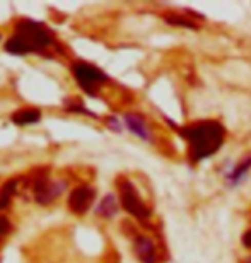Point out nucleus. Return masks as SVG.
Listing matches in <instances>:
<instances>
[{
	"label": "nucleus",
	"instance_id": "obj_5",
	"mask_svg": "<svg viewBox=\"0 0 251 263\" xmlns=\"http://www.w3.org/2000/svg\"><path fill=\"white\" fill-rule=\"evenodd\" d=\"M92 200H94V190H91V188H87V186H79L70 193L69 207L72 212L84 214L91 207Z\"/></svg>",
	"mask_w": 251,
	"mask_h": 263
},
{
	"label": "nucleus",
	"instance_id": "obj_8",
	"mask_svg": "<svg viewBox=\"0 0 251 263\" xmlns=\"http://www.w3.org/2000/svg\"><path fill=\"white\" fill-rule=\"evenodd\" d=\"M125 122H127V127L132 130L135 135H139L140 139H144V140L150 139V132H149L147 123L144 122L142 117H139V115H127V117H125Z\"/></svg>",
	"mask_w": 251,
	"mask_h": 263
},
{
	"label": "nucleus",
	"instance_id": "obj_9",
	"mask_svg": "<svg viewBox=\"0 0 251 263\" xmlns=\"http://www.w3.org/2000/svg\"><path fill=\"white\" fill-rule=\"evenodd\" d=\"M41 118L40 109H19L12 115V122L15 125H31Z\"/></svg>",
	"mask_w": 251,
	"mask_h": 263
},
{
	"label": "nucleus",
	"instance_id": "obj_1",
	"mask_svg": "<svg viewBox=\"0 0 251 263\" xmlns=\"http://www.w3.org/2000/svg\"><path fill=\"white\" fill-rule=\"evenodd\" d=\"M181 135L185 137L188 145H190L191 161H202L205 157L214 156L221 149L226 132H224L222 125L217 122H198L183 128Z\"/></svg>",
	"mask_w": 251,
	"mask_h": 263
},
{
	"label": "nucleus",
	"instance_id": "obj_11",
	"mask_svg": "<svg viewBox=\"0 0 251 263\" xmlns=\"http://www.w3.org/2000/svg\"><path fill=\"white\" fill-rule=\"evenodd\" d=\"M15 185H17V181L12 180L9 183H5V185L2 186V190H0V209H5L9 203L10 197H12V193L15 190Z\"/></svg>",
	"mask_w": 251,
	"mask_h": 263
},
{
	"label": "nucleus",
	"instance_id": "obj_14",
	"mask_svg": "<svg viewBox=\"0 0 251 263\" xmlns=\"http://www.w3.org/2000/svg\"><path fill=\"white\" fill-rule=\"evenodd\" d=\"M243 243H244V246H248V248H251V229L248 231L246 234L243 236Z\"/></svg>",
	"mask_w": 251,
	"mask_h": 263
},
{
	"label": "nucleus",
	"instance_id": "obj_12",
	"mask_svg": "<svg viewBox=\"0 0 251 263\" xmlns=\"http://www.w3.org/2000/svg\"><path fill=\"white\" fill-rule=\"evenodd\" d=\"M251 167V157H246L241 164H238L236 167H234V171L231 173V176H229V180H231L233 183H236L239 181V178H243L244 176V173H246L248 170Z\"/></svg>",
	"mask_w": 251,
	"mask_h": 263
},
{
	"label": "nucleus",
	"instance_id": "obj_2",
	"mask_svg": "<svg viewBox=\"0 0 251 263\" xmlns=\"http://www.w3.org/2000/svg\"><path fill=\"white\" fill-rule=\"evenodd\" d=\"M50 43L51 38L43 24H38L34 21H21L15 26L14 36L5 43V50L14 55H24L45 50Z\"/></svg>",
	"mask_w": 251,
	"mask_h": 263
},
{
	"label": "nucleus",
	"instance_id": "obj_6",
	"mask_svg": "<svg viewBox=\"0 0 251 263\" xmlns=\"http://www.w3.org/2000/svg\"><path fill=\"white\" fill-rule=\"evenodd\" d=\"M135 253H137L139 260L142 263H158L159 261V255H158V248L156 245L145 236H139L135 239Z\"/></svg>",
	"mask_w": 251,
	"mask_h": 263
},
{
	"label": "nucleus",
	"instance_id": "obj_3",
	"mask_svg": "<svg viewBox=\"0 0 251 263\" xmlns=\"http://www.w3.org/2000/svg\"><path fill=\"white\" fill-rule=\"evenodd\" d=\"M72 72H74L77 82L81 84V87L87 94H96L98 89L108 81L106 73H103L98 67H94L91 64H84V62L72 65Z\"/></svg>",
	"mask_w": 251,
	"mask_h": 263
},
{
	"label": "nucleus",
	"instance_id": "obj_7",
	"mask_svg": "<svg viewBox=\"0 0 251 263\" xmlns=\"http://www.w3.org/2000/svg\"><path fill=\"white\" fill-rule=\"evenodd\" d=\"M59 193H60V186L50 185V181L46 180V178H40V180H36L34 195H36V200H38V202L48 203L55 197H59Z\"/></svg>",
	"mask_w": 251,
	"mask_h": 263
},
{
	"label": "nucleus",
	"instance_id": "obj_4",
	"mask_svg": "<svg viewBox=\"0 0 251 263\" xmlns=\"http://www.w3.org/2000/svg\"><path fill=\"white\" fill-rule=\"evenodd\" d=\"M118 186H120V197H122V205L125 207V210L139 219L149 217V209L145 207V203L140 200L139 193L133 188L132 183L123 180L118 183Z\"/></svg>",
	"mask_w": 251,
	"mask_h": 263
},
{
	"label": "nucleus",
	"instance_id": "obj_13",
	"mask_svg": "<svg viewBox=\"0 0 251 263\" xmlns=\"http://www.w3.org/2000/svg\"><path fill=\"white\" fill-rule=\"evenodd\" d=\"M167 21L172 23V24H181V26H188V28H193V24L190 23V21H186V19H183V17H169Z\"/></svg>",
	"mask_w": 251,
	"mask_h": 263
},
{
	"label": "nucleus",
	"instance_id": "obj_10",
	"mask_svg": "<svg viewBox=\"0 0 251 263\" xmlns=\"http://www.w3.org/2000/svg\"><path fill=\"white\" fill-rule=\"evenodd\" d=\"M117 210H118L117 200H114L113 195H108V197H104V198H103V202H101V203H99L98 214H99V215H103V217H113V215L117 214Z\"/></svg>",
	"mask_w": 251,
	"mask_h": 263
}]
</instances>
